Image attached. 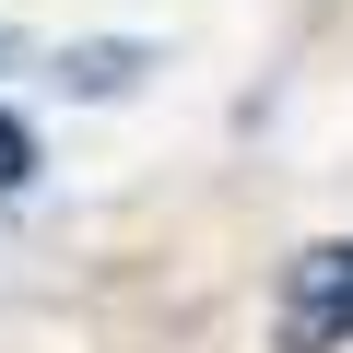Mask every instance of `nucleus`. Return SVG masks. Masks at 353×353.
<instances>
[{
    "label": "nucleus",
    "mask_w": 353,
    "mask_h": 353,
    "mask_svg": "<svg viewBox=\"0 0 353 353\" xmlns=\"http://www.w3.org/2000/svg\"><path fill=\"white\" fill-rule=\"evenodd\" d=\"M283 353H341L353 341V236H318L283 259V306H271Z\"/></svg>",
    "instance_id": "f257e3e1"
},
{
    "label": "nucleus",
    "mask_w": 353,
    "mask_h": 353,
    "mask_svg": "<svg viewBox=\"0 0 353 353\" xmlns=\"http://www.w3.org/2000/svg\"><path fill=\"white\" fill-rule=\"evenodd\" d=\"M24 176H36V130L0 106V189H24Z\"/></svg>",
    "instance_id": "f03ea898"
}]
</instances>
